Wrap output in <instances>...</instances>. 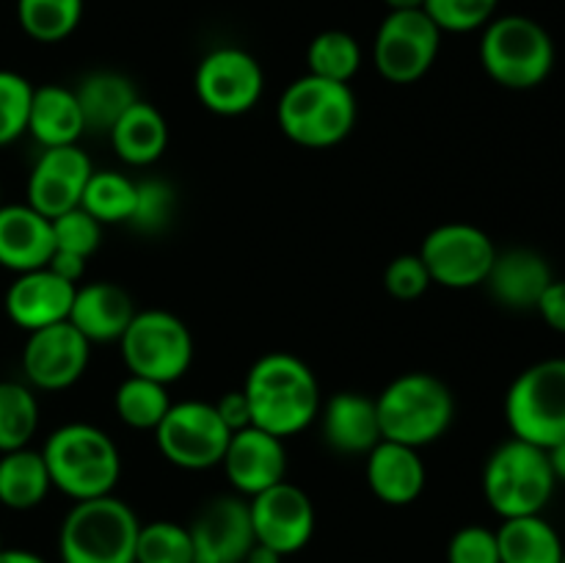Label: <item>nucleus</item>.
Returning <instances> with one entry per match:
<instances>
[{
    "mask_svg": "<svg viewBox=\"0 0 565 563\" xmlns=\"http://www.w3.org/2000/svg\"><path fill=\"white\" fill-rule=\"evenodd\" d=\"M243 392L252 403V423L279 439L309 428L323 406L312 368L285 351L259 357L248 370Z\"/></svg>",
    "mask_w": 565,
    "mask_h": 563,
    "instance_id": "nucleus-1",
    "label": "nucleus"
},
{
    "mask_svg": "<svg viewBox=\"0 0 565 563\" xmlns=\"http://www.w3.org/2000/svg\"><path fill=\"white\" fill-rule=\"evenodd\" d=\"M42 458L53 489L70 500L114 495L121 478V453L103 428L92 423H66L44 439Z\"/></svg>",
    "mask_w": 565,
    "mask_h": 563,
    "instance_id": "nucleus-2",
    "label": "nucleus"
},
{
    "mask_svg": "<svg viewBox=\"0 0 565 563\" xmlns=\"http://www.w3.org/2000/svg\"><path fill=\"white\" fill-rule=\"evenodd\" d=\"M381 436L408 447H425L441 439L456 419V397L434 373L412 370L381 390L375 397Z\"/></svg>",
    "mask_w": 565,
    "mask_h": 563,
    "instance_id": "nucleus-3",
    "label": "nucleus"
},
{
    "mask_svg": "<svg viewBox=\"0 0 565 563\" xmlns=\"http://www.w3.org/2000/svg\"><path fill=\"white\" fill-rule=\"evenodd\" d=\"M276 119L298 147L331 149L345 141L356 125V97L351 83H334L307 72L281 92Z\"/></svg>",
    "mask_w": 565,
    "mask_h": 563,
    "instance_id": "nucleus-4",
    "label": "nucleus"
},
{
    "mask_svg": "<svg viewBox=\"0 0 565 563\" xmlns=\"http://www.w3.org/2000/svg\"><path fill=\"white\" fill-rule=\"evenodd\" d=\"M141 522L114 495L81 500L70 508L58 530L61 563H132Z\"/></svg>",
    "mask_w": 565,
    "mask_h": 563,
    "instance_id": "nucleus-5",
    "label": "nucleus"
},
{
    "mask_svg": "<svg viewBox=\"0 0 565 563\" xmlns=\"http://www.w3.org/2000/svg\"><path fill=\"white\" fill-rule=\"evenodd\" d=\"M480 64L497 86L527 92L555 70V42L533 17H494L480 36Z\"/></svg>",
    "mask_w": 565,
    "mask_h": 563,
    "instance_id": "nucleus-6",
    "label": "nucleus"
},
{
    "mask_svg": "<svg viewBox=\"0 0 565 563\" xmlns=\"http://www.w3.org/2000/svg\"><path fill=\"white\" fill-rule=\"evenodd\" d=\"M557 480L546 450L511 436L489 456L483 467V497L500 519L544 513Z\"/></svg>",
    "mask_w": 565,
    "mask_h": 563,
    "instance_id": "nucleus-7",
    "label": "nucleus"
},
{
    "mask_svg": "<svg viewBox=\"0 0 565 563\" xmlns=\"http://www.w3.org/2000/svg\"><path fill=\"white\" fill-rule=\"evenodd\" d=\"M505 419L516 439L544 450L565 439V357L541 359L513 379Z\"/></svg>",
    "mask_w": 565,
    "mask_h": 563,
    "instance_id": "nucleus-8",
    "label": "nucleus"
},
{
    "mask_svg": "<svg viewBox=\"0 0 565 563\" xmlns=\"http://www.w3.org/2000/svg\"><path fill=\"white\" fill-rule=\"evenodd\" d=\"M119 348L132 375H143L166 386L180 381L191 370L196 353L191 329L169 309L136 312L121 334Z\"/></svg>",
    "mask_w": 565,
    "mask_h": 563,
    "instance_id": "nucleus-9",
    "label": "nucleus"
},
{
    "mask_svg": "<svg viewBox=\"0 0 565 563\" xmlns=\"http://www.w3.org/2000/svg\"><path fill=\"white\" fill-rule=\"evenodd\" d=\"M232 431L215 412V403L180 401L171 403L166 417L154 428L160 456L180 469L202 472L221 467Z\"/></svg>",
    "mask_w": 565,
    "mask_h": 563,
    "instance_id": "nucleus-10",
    "label": "nucleus"
},
{
    "mask_svg": "<svg viewBox=\"0 0 565 563\" xmlns=\"http://www.w3.org/2000/svg\"><path fill=\"white\" fill-rule=\"evenodd\" d=\"M445 33L423 9L390 11L373 42L375 70L395 86L423 81L436 64Z\"/></svg>",
    "mask_w": 565,
    "mask_h": 563,
    "instance_id": "nucleus-11",
    "label": "nucleus"
},
{
    "mask_svg": "<svg viewBox=\"0 0 565 563\" xmlns=\"http://www.w3.org/2000/svg\"><path fill=\"white\" fill-rule=\"evenodd\" d=\"M497 252L500 248L480 226L450 221L430 230L417 254L423 257L434 285L447 290H472L486 285Z\"/></svg>",
    "mask_w": 565,
    "mask_h": 563,
    "instance_id": "nucleus-12",
    "label": "nucleus"
},
{
    "mask_svg": "<svg viewBox=\"0 0 565 563\" xmlns=\"http://www.w3.org/2000/svg\"><path fill=\"white\" fill-rule=\"evenodd\" d=\"M193 92L210 114L243 116L263 99L265 72L248 50L215 47L199 61Z\"/></svg>",
    "mask_w": 565,
    "mask_h": 563,
    "instance_id": "nucleus-13",
    "label": "nucleus"
},
{
    "mask_svg": "<svg viewBox=\"0 0 565 563\" xmlns=\"http://www.w3.org/2000/svg\"><path fill=\"white\" fill-rule=\"evenodd\" d=\"M88 359H92V342L70 320H64L28 331L22 348V373L31 390L61 392L75 386L86 375Z\"/></svg>",
    "mask_w": 565,
    "mask_h": 563,
    "instance_id": "nucleus-14",
    "label": "nucleus"
},
{
    "mask_svg": "<svg viewBox=\"0 0 565 563\" xmlns=\"http://www.w3.org/2000/svg\"><path fill=\"white\" fill-rule=\"evenodd\" d=\"M248 513H252L254 539L279 555H296L312 541V497L290 480H281V484L248 497Z\"/></svg>",
    "mask_w": 565,
    "mask_h": 563,
    "instance_id": "nucleus-15",
    "label": "nucleus"
},
{
    "mask_svg": "<svg viewBox=\"0 0 565 563\" xmlns=\"http://www.w3.org/2000/svg\"><path fill=\"white\" fill-rule=\"evenodd\" d=\"M188 530L193 539V563H243L257 544L248 500L241 495H221L204 502Z\"/></svg>",
    "mask_w": 565,
    "mask_h": 563,
    "instance_id": "nucleus-16",
    "label": "nucleus"
},
{
    "mask_svg": "<svg viewBox=\"0 0 565 563\" xmlns=\"http://www.w3.org/2000/svg\"><path fill=\"white\" fill-rule=\"evenodd\" d=\"M94 174V163L77 144L42 149L25 185V204L44 219H58L81 208L83 188Z\"/></svg>",
    "mask_w": 565,
    "mask_h": 563,
    "instance_id": "nucleus-17",
    "label": "nucleus"
},
{
    "mask_svg": "<svg viewBox=\"0 0 565 563\" xmlns=\"http://www.w3.org/2000/svg\"><path fill=\"white\" fill-rule=\"evenodd\" d=\"M226 480L241 497H254L270 486L281 484L287 475V447L285 439L268 434V431L248 425L235 431L224 453Z\"/></svg>",
    "mask_w": 565,
    "mask_h": 563,
    "instance_id": "nucleus-18",
    "label": "nucleus"
},
{
    "mask_svg": "<svg viewBox=\"0 0 565 563\" xmlns=\"http://www.w3.org/2000/svg\"><path fill=\"white\" fill-rule=\"evenodd\" d=\"M77 285L61 279L47 265L36 270L17 274L3 296L6 315L22 331H36L70 320L72 298Z\"/></svg>",
    "mask_w": 565,
    "mask_h": 563,
    "instance_id": "nucleus-19",
    "label": "nucleus"
},
{
    "mask_svg": "<svg viewBox=\"0 0 565 563\" xmlns=\"http://www.w3.org/2000/svg\"><path fill=\"white\" fill-rule=\"evenodd\" d=\"M318 419L326 445L342 456H367L384 439L375 397L362 392H334L329 401H323Z\"/></svg>",
    "mask_w": 565,
    "mask_h": 563,
    "instance_id": "nucleus-20",
    "label": "nucleus"
},
{
    "mask_svg": "<svg viewBox=\"0 0 565 563\" xmlns=\"http://www.w3.org/2000/svg\"><path fill=\"white\" fill-rule=\"evenodd\" d=\"M552 279H555V274H552V265L546 263L544 254L527 246H516L497 252L486 287H489L491 298L505 309L527 312V309L539 307L541 296L552 285Z\"/></svg>",
    "mask_w": 565,
    "mask_h": 563,
    "instance_id": "nucleus-21",
    "label": "nucleus"
},
{
    "mask_svg": "<svg viewBox=\"0 0 565 563\" xmlns=\"http://www.w3.org/2000/svg\"><path fill=\"white\" fill-rule=\"evenodd\" d=\"M53 252V221L25 202L0 204V268L11 274L44 268Z\"/></svg>",
    "mask_w": 565,
    "mask_h": 563,
    "instance_id": "nucleus-22",
    "label": "nucleus"
},
{
    "mask_svg": "<svg viewBox=\"0 0 565 563\" xmlns=\"http://www.w3.org/2000/svg\"><path fill=\"white\" fill-rule=\"evenodd\" d=\"M136 312L132 296L116 282H86V285H77L75 298H72L70 323L92 346L119 342Z\"/></svg>",
    "mask_w": 565,
    "mask_h": 563,
    "instance_id": "nucleus-23",
    "label": "nucleus"
},
{
    "mask_svg": "<svg viewBox=\"0 0 565 563\" xmlns=\"http://www.w3.org/2000/svg\"><path fill=\"white\" fill-rule=\"evenodd\" d=\"M367 486L381 502L386 506H412L419 500L425 489L423 456L417 447L401 445V442L381 439L373 450L367 453Z\"/></svg>",
    "mask_w": 565,
    "mask_h": 563,
    "instance_id": "nucleus-24",
    "label": "nucleus"
},
{
    "mask_svg": "<svg viewBox=\"0 0 565 563\" xmlns=\"http://www.w3.org/2000/svg\"><path fill=\"white\" fill-rule=\"evenodd\" d=\"M28 136L42 149L77 144L86 136L81 105L72 88L61 83L33 86L31 116H28Z\"/></svg>",
    "mask_w": 565,
    "mask_h": 563,
    "instance_id": "nucleus-25",
    "label": "nucleus"
},
{
    "mask_svg": "<svg viewBox=\"0 0 565 563\" xmlns=\"http://www.w3.org/2000/svg\"><path fill=\"white\" fill-rule=\"evenodd\" d=\"M72 92L81 105L86 132H97V136H108L116 121L141 99L136 83L114 70L88 72Z\"/></svg>",
    "mask_w": 565,
    "mask_h": 563,
    "instance_id": "nucleus-26",
    "label": "nucleus"
},
{
    "mask_svg": "<svg viewBox=\"0 0 565 563\" xmlns=\"http://www.w3.org/2000/svg\"><path fill=\"white\" fill-rule=\"evenodd\" d=\"M116 158L127 166H152L169 147V121L147 99H138L108 132Z\"/></svg>",
    "mask_w": 565,
    "mask_h": 563,
    "instance_id": "nucleus-27",
    "label": "nucleus"
},
{
    "mask_svg": "<svg viewBox=\"0 0 565 563\" xmlns=\"http://www.w3.org/2000/svg\"><path fill=\"white\" fill-rule=\"evenodd\" d=\"M500 563H563L565 544L544 513L502 519L497 528Z\"/></svg>",
    "mask_w": 565,
    "mask_h": 563,
    "instance_id": "nucleus-28",
    "label": "nucleus"
},
{
    "mask_svg": "<svg viewBox=\"0 0 565 563\" xmlns=\"http://www.w3.org/2000/svg\"><path fill=\"white\" fill-rule=\"evenodd\" d=\"M53 480L42 450L31 445L20 450L0 453V506L11 511H31L47 500Z\"/></svg>",
    "mask_w": 565,
    "mask_h": 563,
    "instance_id": "nucleus-29",
    "label": "nucleus"
},
{
    "mask_svg": "<svg viewBox=\"0 0 565 563\" xmlns=\"http://www.w3.org/2000/svg\"><path fill=\"white\" fill-rule=\"evenodd\" d=\"M171 403L174 401H171L169 395V386L132 373L116 386L114 395L116 417H119L127 428L136 431L158 428L160 419H163L166 412L171 408Z\"/></svg>",
    "mask_w": 565,
    "mask_h": 563,
    "instance_id": "nucleus-30",
    "label": "nucleus"
},
{
    "mask_svg": "<svg viewBox=\"0 0 565 563\" xmlns=\"http://www.w3.org/2000/svg\"><path fill=\"white\" fill-rule=\"evenodd\" d=\"M83 0H17V22L39 44H58L77 31Z\"/></svg>",
    "mask_w": 565,
    "mask_h": 563,
    "instance_id": "nucleus-31",
    "label": "nucleus"
},
{
    "mask_svg": "<svg viewBox=\"0 0 565 563\" xmlns=\"http://www.w3.org/2000/svg\"><path fill=\"white\" fill-rule=\"evenodd\" d=\"M132 204H136V180L121 171L94 169L81 196V208L103 226L127 224L132 215Z\"/></svg>",
    "mask_w": 565,
    "mask_h": 563,
    "instance_id": "nucleus-32",
    "label": "nucleus"
},
{
    "mask_svg": "<svg viewBox=\"0 0 565 563\" xmlns=\"http://www.w3.org/2000/svg\"><path fill=\"white\" fill-rule=\"evenodd\" d=\"M39 431L36 392L22 381H0V453L31 445Z\"/></svg>",
    "mask_w": 565,
    "mask_h": 563,
    "instance_id": "nucleus-33",
    "label": "nucleus"
},
{
    "mask_svg": "<svg viewBox=\"0 0 565 563\" xmlns=\"http://www.w3.org/2000/svg\"><path fill=\"white\" fill-rule=\"evenodd\" d=\"M309 75L326 77L334 83H351L362 66V44L348 31L318 33L307 47Z\"/></svg>",
    "mask_w": 565,
    "mask_h": 563,
    "instance_id": "nucleus-34",
    "label": "nucleus"
},
{
    "mask_svg": "<svg viewBox=\"0 0 565 563\" xmlns=\"http://www.w3.org/2000/svg\"><path fill=\"white\" fill-rule=\"evenodd\" d=\"M177 215V191L171 182L160 180V177H149V180H136V204H132V215L127 224L138 232V235H163L171 226Z\"/></svg>",
    "mask_w": 565,
    "mask_h": 563,
    "instance_id": "nucleus-35",
    "label": "nucleus"
},
{
    "mask_svg": "<svg viewBox=\"0 0 565 563\" xmlns=\"http://www.w3.org/2000/svg\"><path fill=\"white\" fill-rule=\"evenodd\" d=\"M136 563H193V539L188 524L169 522V519L141 524Z\"/></svg>",
    "mask_w": 565,
    "mask_h": 563,
    "instance_id": "nucleus-36",
    "label": "nucleus"
},
{
    "mask_svg": "<svg viewBox=\"0 0 565 563\" xmlns=\"http://www.w3.org/2000/svg\"><path fill=\"white\" fill-rule=\"evenodd\" d=\"M33 83L25 75L0 70V147H9L28 132Z\"/></svg>",
    "mask_w": 565,
    "mask_h": 563,
    "instance_id": "nucleus-37",
    "label": "nucleus"
},
{
    "mask_svg": "<svg viewBox=\"0 0 565 563\" xmlns=\"http://www.w3.org/2000/svg\"><path fill=\"white\" fill-rule=\"evenodd\" d=\"M500 0H425L423 11L441 33L483 31L497 17Z\"/></svg>",
    "mask_w": 565,
    "mask_h": 563,
    "instance_id": "nucleus-38",
    "label": "nucleus"
},
{
    "mask_svg": "<svg viewBox=\"0 0 565 563\" xmlns=\"http://www.w3.org/2000/svg\"><path fill=\"white\" fill-rule=\"evenodd\" d=\"M53 241L55 252L81 254L88 259L103 243V224L83 208H75L53 219Z\"/></svg>",
    "mask_w": 565,
    "mask_h": 563,
    "instance_id": "nucleus-39",
    "label": "nucleus"
},
{
    "mask_svg": "<svg viewBox=\"0 0 565 563\" xmlns=\"http://www.w3.org/2000/svg\"><path fill=\"white\" fill-rule=\"evenodd\" d=\"M434 285L419 254H397L384 268V287L397 301H417Z\"/></svg>",
    "mask_w": 565,
    "mask_h": 563,
    "instance_id": "nucleus-40",
    "label": "nucleus"
},
{
    "mask_svg": "<svg viewBox=\"0 0 565 563\" xmlns=\"http://www.w3.org/2000/svg\"><path fill=\"white\" fill-rule=\"evenodd\" d=\"M447 563H500L497 530L483 524H467L456 530L447 544Z\"/></svg>",
    "mask_w": 565,
    "mask_h": 563,
    "instance_id": "nucleus-41",
    "label": "nucleus"
},
{
    "mask_svg": "<svg viewBox=\"0 0 565 563\" xmlns=\"http://www.w3.org/2000/svg\"><path fill=\"white\" fill-rule=\"evenodd\" d=\"M215 412H218V417L224 419L226 428L235 434V431H243L248 428L252 423V403H248L246 392L243 390H230L226 395H221L218 401H215Z\"/></svg>",
    "mask_w": 565,
    "mask_h": 563,
    "instance_id": "nucleus-42",
    "label": "nucleus"
},
{
    "mask_svg": "<svg viewBox=\"0 0 565 563\" xmlns=\"http://www.w3.org/2000/svg\"><path fill=\"white\" fill-rule=\"evenodd\" d=\"M535 312L544 318V323L552 331L565 334V279H552V285L544 290Z\"/></svg>",
    "mask_w": 565,
    "mask_h": 563,
    "instance_id": "nucleus-43",
    "label": "nucleus"
},
{
    "mask_svg": "<svg viewBox=\"0 0 565 563\" xmlns=\"http://www.w3.org/2000/svg\"><path fill=\"white\" fill-rule=\"evenodd\" d=\"M86 257H81V254H70V252H53V257H50L47 268L55 270V274L61 276V279L72 282V285H83V276H86Z\"/></svg>",
    "mask_w": 565,
    "mask_h": 563,
    "instance_id": "nucleus-44",
    "label": "nucleus"
},
{
    "mask_svg": "<svg viewBox=\"0 0 565 563\" xmlns=\"http://www.w3.org/2000/svg\"><path fill=\"white\" fill-rule=\"evenodd\" d=\"M546 458H550L552 475H555L557 484H565V439L557 445L546 447Z\"/></svg>",
    "mask_w": 565,
    "mask_h": 563,
    "instance_id": "nucleus-45",
    "label": "nucleus"
},
{
    "mask_svg": "<svg viewBox=\"0 0 565 563\" xmlns=\"http://www.w3.org/2000/svg\"><path fill=\"white\" fill-rule=\"evenodd\" d=\"M0 563H47V561L31 550H11V546H3V550H0Z\"/></svg>",
    "mask_w": 565,
    "mask_h": 563,
    "instance_id": "nucleus-46",
    "label": "nucleus"
},
{
    "mask_svg": "<svg viewBox=\"0 0 565 563\" xmlns=\"http://www.w3.org/2000/svg\"><path fill=\"white\" fill-rule=\"evenodd\" d=\"M281 561H285V555H279L276 550H270V546L259 544V541H257V544L248 550L246 561H243V563H281Z\"/></svg>",
    "mask_w": 565,
    "mask_h": 563,
    "instance_id": "nucleus-47",
    "label": "nucleus"
},
{
    "mask_svg": "<svg viewBox=\"0 0 565 563\" xmlns=\"http://www.w3.org/2000/svg\"><path fill=\"white\" fill-rule=\"evenodd\" d=\"M384 6L390 11H412V9H423L425 0H384Z\"/></svg>",
    "mask_w": 565,
    "mask_h": 563,
    "instance_id": "nucleus-48",
    "label": "nucleus"
},
{
    "mask_svg": "<svg viewBox=\"0 0 565 563\" xmlns=\"http://www.w3.org/2000/svg\"><path fill=\"white\" fill-rule=\"evenodd\" d=\"M3 546H6V544H3V535H0V550H3Z\"/></svg>",
    "mask_w": 565,
    "mask_h": 563,
    "instance_id": "nucleus-49",
    "label": "nucleus"
},
{
    "mask_svg": "<svg viewBox=\"0 0 565 563\" xmlns=\"http://www.w3.org/2000/svg\"><path fill=\"white\" fill-rule=\"evenodd\" d=\"M563 563H565V552H563Z\"/></svg>",
    "mask_w": 565,
    "mask_h": 563,
    "instance_id": "nucleus-50",
    "label": "nucleus"
},
{
    "mask_svg": "<svg viewBox=\"0 0 565 563\" xmlns=\"http://www.w3.org/2000/svg\"><path fill=\"white\" fill-rule=\"evenodd\" d=\"M132 563H136V561H132Z\"/></svg>",
    "mask_w": 565,
    "mask_h": 563,
    "instance_id": "nucleus-51",
    "label": "nucleus"
},
{
    "mask_svg": "<svg viewBox=\"0 0 565 563\" xmlns=\"http://www.w3.org/2000/svg\"><path fill=\"white\" fill-rule=\"evenodd\" d=\"M0 204H3V202H0Z\"/></svg>",
    "mask_w": 565,
    "mask_h": 563,
    "instance_id": "nucleus-52",
    "label": "nucleus"
}]
</instances>
